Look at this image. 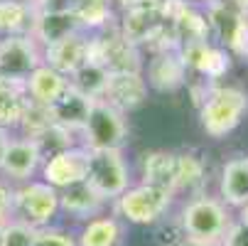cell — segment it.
I'll return each instance as SVG.
<instances>
[{
    "label": "cell",
    "mask_w": 248,
    "mask_h": 246,
    "mask_svg": "<svg viewBox=\"0 0 248 246\" xmlns=\"http://www.w3.org/2000/svg\"><path fill=\"white\" fill-rule=\"evenodd\" d=\"M248 114V91L233 84H211L199 98V123L202 131L221 140L233 133Z\"/></svg>",
    "instance_id": "6da1fadb"
},
{
    "label": "cell",
    "mask_w": 248,
    "mask_h": 246,
    "mask_svg": "<svg viewBox=\"0 0 248 246\" xmlns=\"http://www.w3.org/2000/svg\"><path fill=\"white\" fill-rule=\"evenodd\" d=\"M236 217H231V209L214 195H197L189 197L180 212V224L189 241H206L219 244Z\"/></svg>",
    "instance_id": "7a4b0ae2"
},
{
    "label": "cell",
    "mask_w": 248,
    "mask_h": 246,
    "mask_svg": "<svg viewBox=\"0 0 248 246\" xmlns=\"http://www.w3.org/2000/svg\"><path fill=\"white\" fill-rule=\"evenodd\" d=\"M59 217V192L42 180L13 185L10 190V219L27 224L30 229L52 227Z\"/></svg>",
    "instance_id": "3957f363"
},
{
    "label": "cell",
    "mask_w": 248,
    "mask_h": 246,
    "mask_svg": "<svg viewBox=\"0 0 248 246\" xmlns=\"http://www.w3.org/2000/svg\"><path fill=\"white\" fill-rule=\"evenodd\" d=\"M209 37L231 57L248 59V13L231 0H206L202 5Z\"/></svg>",
    "instance_id": "277c9868"
},
{
    "label": "cell",
    "mask_w": 248,
    "mask_h": 246,
    "mask_svg": "<svg viewBox=\"0 0 248 246\" xmlns=\"http://www.w3.org/2000/svg\"><path fill=\"white\" fill-rule=\"evenodd\" d=\"M172 202H174V195L138 182V185H130V187L111 204V212H113L123 224L153 227V224H157L162 217H167Z\"/></svg>",
    "instance_id": "5b68a950"
},
{
    "label": "cell",
    "mask_w": 248,
    "mask_h": 246,
    "mask_svg": "<svg viewBox=\"0 0 248 246\" xmlns=\"http://www.w3.org/2000/svg\"><path fill=\"white\" fill-rule=\"evenodd\" d=\"M89 59L101 64L108 74H133L145 66L143 52L128 42L116 25L89 34Z\"/></svg>",
    "instance_id": "8992f818"
},
{
    "label": "cell",
    "mask_w": 248,
    "mask_h": 246,
    "mask_svg": "<svg viewBox=\"0 0 248 246\" xmlns=\"http://www.w3.org/2000/svg\"><path fill=\"white\" fill-rule=\"evenodd\" d=\"M128 118L106 101H93L89 121L79 133V146L86 150H123L128 146Z\"/></svg>",
    "instance_id": "52a82bcc"
},
{
    "label": "cell",
    "mask_w": 248,
    "mask_h": 246,
    "mask_svg": "<svg viewBox=\"0 0 248 246\" xmlns=\"http://www.w3.org/2000/svg\"><path fill=\"white\" fill-rule=\"evenodd\" d=\"M86 182L108 204H113L133 185V172L123 150H89Z\"/></svg>",
    "instance_id": "ba28073f"
},
{
    "label": "cell",
    "mask_w": 248,
    "mask_h": 246,
    "mask_svg": "<svg viewBox=\"0 0 248 246\" xmlns=\"http://www.w3.org/2000/svg\"><path fill=\"white\" fill-rule=\"evenodd\" d=\"M42 62V47L30 32L0 37V79L22 86Z\"/></svg>",
    "instance_id": "9c48e42d"
},
{
    "label": "cell",
    "mask_w": 248,
    "mask_h": 246,
    "mask_svg": "<svg viewBox=\"0 0 248 246\" xmlns=\"http://www.w3.org/2000/svg\"><path fill=\"white\" fill-rule=\"evenodd\" d=\"M187 66L189 74H197L202 77L209 86L211 84H219V79L231 69V54L214 45L211 40H199V42H192V45H185L177 49Z\"/></svg>",
    "instance_id": "30bf717a"
},
{
    "label": "cell",
    "mask_w": 248,
    "mask_h": 246,
    "mask_svg": "<svg viewBox=\"0 0 248 246\" xmlns=\"http://www.w3.org/2000/svg\"><path fill=\"white\" fill-rule=\"evenodd\" d=\"M42 167V153L37 148L32 138H22V135H13L10 146L5 150L3 165H0V175L3 182L8 185H22L34 180V175Z\"/></svg>",
    "instance_id": "8fae6325"
},
{
    "label": "cell",
    "mask_w": 248,
    "mask_h": 246,
    "mask_svg": "<svg viewBox=\"0 0 248 246\" xmlns=\"http://www.w3.org/2000/svg\"><path fill=\"white\" fill-rule=\"evenodd\" d=\"M86 155H89L86 148L74 146L69 150H62L47 158L40 167V180L54 187L57 192L72 187L77 182H84L86 180Z\"/></svg>",
    "instance_id": "7c38bea8"
},
{
    "label": "cell",
    "mask_w": 248,
    "mask_h": 246,
    "mask_svg": "<svg viewBox=\"0 0 248 246\" xmlns=\"http://www.w3.org/2000/svg\"><path fill=\"white\" fill-rule=\"evenodd\" d=\"M143 77L148 82V89L165 94V91H177L180 86H185L189 79V72H187L180 52L165 49V52H155V54H150V59H145Z\"/></svg>",
    "instance_id": "4fadbf2b"
},
{
    "label": "cell",
    "mask_w": 248,
    "mask_h": 246,
    "mask_svg": "<svg viewBox=\"0 0 248 246\" xmlns=\"http://www.w3.org/2000/svg\"><path fill=\"white\" fill-rule=\"evenodd\" d=\"M111 209V204L106 202L86 180L77 182L66 190H59V214L72 217L74 222H89L93 217H101Z\"/></svg>",
    "instance_id": "5bb4252c"
},
{
    "label": "cell",
    "mask_w": 248,
    "mask_h": 246,
    "mask_svg": "<svg viewBox=\"0 0 248 246\" xmlns=\"http://www.w3.org/2000/svg\"><path fill=\"white\" fill-rule=\"evenodd\" d=\"M148 82L143 77V72H133V74H111L108 86L101 101H106L108 106L118 109L121 114H130L138 106H143L148 98Z\"/></svg>",
    "instance_id": "9a60e30c"
},
{
    "label": "cell",
    "mask_w": 248,
    "mask_h": 246,
    "mask_svg": "<svg viewBox=\"0 0 248 246\" xmlns=\"http://www.w3.org/2000/svg\"><path fill=\"white\" fill-rule=\"evenodd\" d=\"M42 57L47 66H52L54 72L69 79L84 62H89V32L72 34V37H66L52 47H45Z\"/></svg>",
    "instance_id": "2e32d148"
},
{
    "label": "cell",
    "mask_w": 248,
    "mask_h": 246,
    "mask_svg": "<svg viewBox=\"0 0 248 246\" xmlns=\"http://www.w3.org/2000/svg\"><path fill=\"white\" fill-rule=\"evenodd\" d=\"M217 192L229 209H241L248 202V155H233L221 165Z\"/></svg>",
    "instance_id": "e0dca14e"
},
{
    "label": "cell",
    "mask_w": 248,
    "mask_h": 246,
    "mask_svg": "<svg viewBox=\"0 0 248 246\" xmlns=\"http://www.w3.org/2000/svg\"><path fill=\"white\" fill-rule=\"evenodd\" d=\"M79 32H84V27L74 13H34V20L30 27V34L40 42L42 49Z\"/></svg>",
    "instance_id": "ac0fdd59"
},
{
    "label": "cell",
    "mask_w": 248,
    "mask_h": 246,
    "mask_svg": "<svg viewBox=\"0 0 248 246\" xmlns=\"http://www.w3.org/2000/svg\"><path fill=\"white\" fill-rule=\"evenodd\" d=\"M140 185H150L174 195L177 187V153L153 150L140 158Z\"/></svg>",
    "instance_id": "d6986e66"
},
{
    "label": "cell",
    "mask_w": 248,
    "mask_h": 246,
    "mask_svg": "<svg viewBox=\"0 0 248 246\" xmlns=\"http://www.w3.org/2000/svg\"><path fill=\"white\" fill-rule=\"evenodd\" d=\"M91 106H93L91 98L77 94L74 89H66L64 96L49 106V114H52L54 126H59V128H64L69 133H74L79 138V133L84 131V126L89 121Z\"/></svg>",
    "instance_id": "ffe728a7"
},
{
    "label": "cell",
    "mask_w": 248,
    "mask_h": 246,
    "mask_svg": "<svg viewBox=\"0 0 248 246\" xmlns=\"http://www.w3.org/2000/svg\"><path fill=\"white\" fill-rule=\"evenodd\" d=\"M27 98L32 103H40V106H52L54 101H59L64 96V91L69 89V79L59 72H54L52 66H47L45 62L34 69L27 77V82L22 84Z\"/></svg>",
    "instance_id": "44dd1931"
},
{
    "label": "cell",
    "mask_w": 248,
    "mask_h": 246,
    "mask_svg": "<svg viewBox=\"0 0 248 246\" xmlns=\"http://www.w3.org/2000/svg\"><path fill=\"white\" fill-rule=\"evenodd\" d=\"M123 241H125V224L111 209L101 217L84 222L77 234L79 246H123Z\"/></svg>",
    "instance_id": "7402d4cb"
},
{
    "label": "cell",
    "mask_w": 248,
    "mask_h": 246,
    "mask_svg": "<svg viewBox=\"0 0 248 246\" xmlns=\"http://www.w3.org/2000/svg\"><path fill=\"white\" fill-rule=\"evenodd\" d=\"M30 106V98L20 84L0 79V128L17 131L25 111Z\"/></svg>",
    "instance_id": "603a6c76"
},
{
    "label": "cell",
    "mask_w": 248,
    "mask_h": 246,
    "mask_svg": "<svg viewBox=\"0 0 248 246\" xmlns=\"http://www.w3.org/2000/svg\"><path fill=\"white\" fill-rule=\"evenodd\" d=\"M111 74L96 62H84L77 72L69 77V89H74L77 94L91 98V101H101L106 94V86H108Z\"/></svg>",
    "instance_id": "cb8c5ba5"
},
{
    "label": "cell",
    "mask_w": 248,
    "mask_h": 246,
    "mask_svg": "<svg viewBox=\"0 0 248 246\" xmlns=\"http://www.w3.org/2000/svg\"><path fill=\"white\" fill-rule=\"evenodd\" d=\"M204 160L197 153H177V187H174V197L177 195H202L204 187Z\"/></svg>",
    "instance_id": "d4e9b609"
},
{
    "label": "cell",
    "mask_w": 248,
    "mask_h": 246,
    "mask_svg": "<svg viewBox=\"0 0 248 246\" xmlns=\"http://www.w3.org/2000/svg\"><path fill=\"white\" fill-rule=\"evenodd\" d=\"M74 15L81 22L84 32H89V34L116 25V5H113V0H77Z\"/></svg>",
    "instance_id": "484cf974"
},
{
    "label": "cell",
    "mask_w": 248,
    "mask_h": 246,
    "mask_svg": "<svg viewBox=\"0 0 248 246\" xmlns=\"http://www.w3.org/2000/svg\"><path fill=\"white\" fill-rule=\"evenodd\" d=\"M34 143H37V148H40V153H42V163H45L47 158H52V155H57V153H62V150H69V148L79 146V138H77L74 133L59 128V126H52V128L45 131L40 138H34Z\"/></svg>",
    "instance_id": "4316f807"
},
{
    "label": "cell",
    "mask_w": 248,
    "mask_h": 246,
    "mask_svg": "<svg viewBox=\"0 0 248 246\" xmlns=\"http://www.w3.org/2000/svg\"><path fill=\"white\" fill-rule=\"evenodd\" d=\"M52 126H54V121H52L49 106H40V103H32L30 101V106H27V111H25L17 131H20L22 138H32L34 140V138H40L45 131H49Z\"/></svg>",
    "instance_id": "83f0119b"
},
{
    "label": "cell",
    "mask_w": 248,
    "mask_h": 246,
    "mask_svg": "<svg viewBox=\"0 0 248 246\" xmlns=\"http://www.w3.org/2000/svg\"><path fill=\"white\" fill-rule=\"evenodd\" d=\"M155 231H153V241L157 246H182L187 241V234L180 224V217L177 219H170V217H162L157 224H153Z\"/></svg>",
    "instance_id": "f1b7e54d"
},
{
    "label": "cell",
    "mask_w": 248,
    "mask_h": 246,
    "mask_svg": "<svg viewBox=\"0 0 248 246\" xmlns=\"http://www.w3.org/2000/svg\"><path fill=\"white\" fill-rule=\"evenodd\" d=\"M34 244V229H30L22 222L8 219L0 231V246H32Z\"/></svg>",
    "instance_id": "f546056e"
},
{
    "label": "cell",
    "mask_w": 248,
    "mask_h": 246,
    "mask_svg": "<svg viewBox=\"0 0 248 246\" xmlns=\"http://www.w3.org/2000/svg\"><path fill=\"white\" fill-rule=\"evenodd\" d=\"M32 246H79V244H77V234L52 224V227H45V229L34 231V244Z\"/></svg>",
    "instance_id": "4dcf8cb0"
},
{
    "label": "cell",
    "mask_w": 248,
    "mask_h": 246,
    "mask_svg": "<svg viewBox=\"0 0 248 246\" xmlns=\"http://www.w3.org/2000/svg\"><path fill=\"white\" fill-rule=\"evenodd\" d=\"M34 13H74L77 0H32Z\"/></svg>",
    "instance_id": "1f68e13d"
},
{
    "label": "cell",
    "mask_w": 248,
    "mask_h": 246,
    "mask_svg": "<svg viewBox=\"0 0 248 246\" xmlns=\"http://www.w3.org/2000/svg\"><path fill=\"white\" fill-rule=\"evenodd\" d=\"M219 246H248V227L241 224L238 219H233L231 227L226 229L224 239L219 241Z\"/></svg>",
    "instance_id": "d6a6232c"
},
{
    "label": "cell",
    "mask_w": 248,
    "mask_h": 246,
    "mask_svg": "<svg viewBox=\"0 0 248 246\" xmlns=\"http://www.w3.org/2000/svg\"><path fill=\"white\" fill-rule=\"evenodd\" d=\"M10 190L13 185L0 180V224H5L10 219Z\"/></svg>",
    "instance_id": "836d02e7"
},
{
    "label": "cell",
    "mask_w": 248,
    "mask_h": 246,
    "mask_svg": "<svg viewBox=\"0 0 248 246\" xmlns=\"http://www.w3.org/2000/svg\"><path fill=\"white\" fill-rule=\"evenodd\" d=\"M10 131H5V128H0V165H3V158H5V150H8V146H10Z\"/></svg>",
    "instance_id": "e575fe53"
},
{
    "label": "cell",
    "mask_w": 248,
    "mask_h": 246,
    "mask_svg": "<svg viewBox=\"0 0 248 246\" xmlns=\"http://www.w3.org/2000/svg\"><path fill=\"white\" fill-rule=\"evenodd\" d=\"M143 3H157V0H113V5L118 10H125V8H133V5H143Z\"/></svg>",
    "instance_id": "d590c367"
},
{
    "label": "cell",
    "mask_w": 248,
    "mask_h": 246,
    "mask_svg": "<svg viewBox=\"0 0 248 246\" xmlns=\"http://www.w3.org/2000/svg\"><path fill=\"white\" fill-rule=\"evenodd\" d=\"M236 219H238L241 224H246V227H248V202L238 209V217H236Z\"/></svg>",
    "instance_id": "8d00e7d4"
},
{
    "label": "cell",
    "mask_w": 248,
    "mask_h": 246,
    "mask_svg": "<svg viewBox=\"0 0 248 246\" xmlns=\"http://www.w3.org/2000/svg\"><path fill=\"white\" fill-rule=\"evenodd\" d=\"M182 246H219V244H206V241H189V239H187V241H185Z\"/></svg>",
    "instance_id": "74e56055"
},
{
    "label": "cell",
    "mask_w": 248,
    "mask_h": 246,
    "mask_svg": "<svg viewBox=\"0 0 248 246\" xmlns=\"http://www.w3.org/2000/svg\"><path fill=\"white\" fill-rule=\"evenodd\" d=\"M189 3H199V5H204V3H206V0H189Z\"/></svg>",
    "instance_id": "f35d334b"
},
{
    "label": "cell",
    "mask_w": 248,
    "mask_h": 246,
    "mask_svg": "<svg viewBox=\"0 0 248 246\" xmlns=\"http://www.w3.org/2000/svg\"><path fill=\"white\" fill-rule=\"evenodd\" d=\"M22 3H32V0H22Z\"/></svg>",
    "instance_id": "ab89813d"
},
{
    "label": "cell",
    "mask_w": 248,
    "mask_h": 246,
    "mask_svg": "<svg viewBox=\"0 0 248 246\" xmlns=\"http://www.w3.org/2000/svg\"><path fill=\"white\" fill-rule=\"evenodd\" d=\"M0 231H3V224H0Z\"/></svg>",
    "instance_id": "60d3db41"
}]
</instances>
